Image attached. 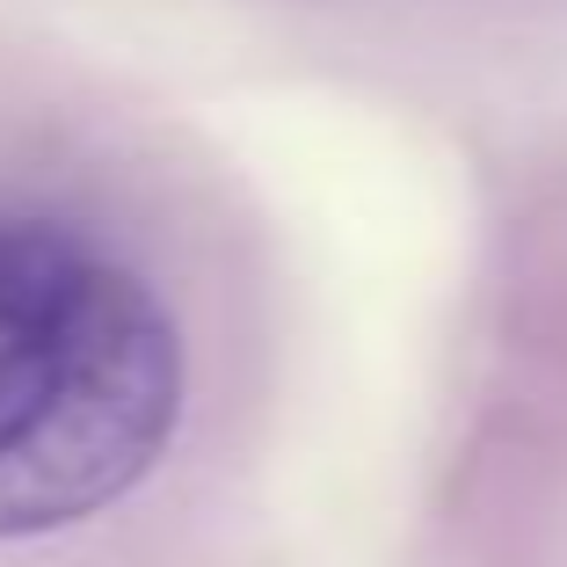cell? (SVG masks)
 <instances>
[{
    "instance_id": "cell-1",
    "label": "cell",
    "mask_w": 567,
    "mask_h": 567,
    "mask_svg": "<svg viewBox=\"0 0 567 567\" xmlns=\"http://www.w3.org/2000/svg\"><path fill=\"white\" fill-rule=\"evenodd\" d=\"M183 328L59 218H0V538L124 502L183 422Z\"/></svg>"
}]
</instances>
